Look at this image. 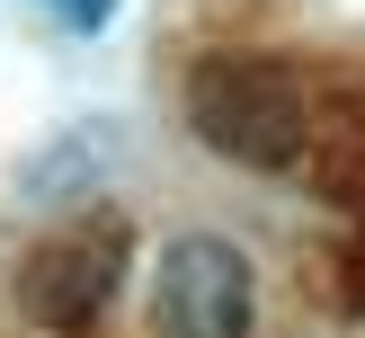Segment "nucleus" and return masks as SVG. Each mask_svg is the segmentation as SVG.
Listing matches in <instances>:
<instances>
[{
	"mask_svg": "<svg viewBox=\"0 0 365 338\" xmlns=\"http://www.w3.org/2000/svg\"><path fill=\"white\" fill-rule=\"evenodd\" d=\"M53 9V27H71V36H98L107 18H116V0H45Z\"/></svg>",
	"mask_w": 365,
	"mask_h": 338,
	"instance_id": "nucleus-4",
	"label": "nucleus"
},
{
	"mask_svg": "<svg viewBox=\"0 0 365 338\" xmlns=\"http://www.w3.org/2000/svg\"><path fill=\"white\" fill-rule=\"evenodd\" d=\"M259 329V267L223 231H178L152 267V338H250Z\"/></svg>",
	"mask_w": 365,
	"mask_h": 338,
	"instance_id": "nucleus-2",
	"label": "nucleus"
},
{
	"mask_svg": "<svg viewBox=\"0 0 365 338\" xmlns=\"http://www.w3.org/2000/svg\"><path fill=\"white\" fill-rule=\"evenodd\" d=\"M187 134L232 169H294L312 142V98L277 53H205L187 71Z\"/></svg>",
	"mask_w": 365,
	"mask_h": 338,
	"instance_id": "nucleus-1",
	"label": "nucleus"
},
{
	"mask_svg": "<svg viewBox=\"0 0 365 338\" xmlns=\"http://www.w3.org/2000/svg\"><path fill=\"white\" fill-rule=\"evenodd\" d=\"M116 276H125V231L116 223H81V231H53L45 249L18 258V312L36 329H89V320L116 302Z\"/></svg>",
	"mask_w": 365,
	"mask_h": 338,
	"instance_id": "nucleus-3",
	"label": "nucleus"
}]
</instances>
